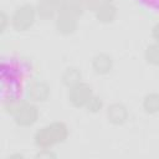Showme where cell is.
<instances>
[{
	"label": "cell",
	"mask_w": 159,
	"mask_h": 159,
	"mask_svg": "<svg viewBox=\"0 0 159 159\" xmlns=\"http://www.w3.org/2000/svg\"><path fill=\"white\" fill-rule=\"evenodd\" d=\"M42 1H45V2H47L50 5H52V6H55L56 9H60L65 0H42Z\"/></svg>",
	"instance_id": "603a6c76"
},
{
	"label": "cell",
	"mask_w": 159,
	"mask_h": 159,
	"mask_svg": "<svg viewBox=\"0 0 159 159\" xmlns=\"http://www.w3.org/2000/svg\"><path fill=\"white\" fill-rule=\"evenodd\" d=\"M150 36L155 42H159V21L155 22L150 29Z\"/></svg>",
	"instance_id": "7402d4cb"
},
{
	"label": "cell",
	"mask_w": 159,
	"mask_h": 159,
	"mask_svg": "<svg viewBox=\"0 0 159 159\" xmlns=\"http://www.w3.org/2000/svg\"><path fill=\"white\" fill-rule=\"evenodd\" d=\"M70 135L68 125L62 120L51 122L40 129H37L34 134V144L39 149L53 148L57 144L66 142Z\"/></svg>",
	"instance_id": "7a4b0ae2"
},
{
	"label": "cell",
	"mask_w": 159,
	"mask_h": 159,
	"mask_svg": "<svg viewBox=\"0 0 159 159\" xmlns=\"http://www.w3.org/2000/svg\"><path fill=\"white\" fill-rule=\"evenodd\" d=\"M81 81H82V71L77 66H67L61 75V82L67 88L80 83Z\"/></svg>",
	"instance_id": "8fae6325"
},
{
	"label": "cell",
	"mask_w": 159,
	"mask_h": 159,
	"mask_svg": "<svg viewBox=\"0 0 159 159\" xmlns=\"http://www.w3.org/2000/svg\"><path fill=\"white\" fill-rule=\"evenodd\" d=\"M24 158V155L22 154H11V155H9L7 157V159H22Z\"/></svg>",
	"instance_id": "cb8c5ba5"
},
{
	"label": "cell",
	"mask_w": 159,
	"mask_h": 159,
	"mask_svg": "<svg viewBox=\"0 0 159 159\" xmlns=\"http://www.w3.org/2000/svg\"><path fill=\"white\" fill-rule=\"evenodd\" d=\"M39 118H40V109L37 107V103L31 102L27 98H24L19 109L12 116L15 124L21 128H30L35 125Z\"/></svg>",
	"instance_id": "277c9868"
},
{
	"label": "cell",
	"mask_w": 159,
	"mask_h": 159,
	"mask_svg": "<svg viewBox=\"0 0 159 159\" xmlns=\"http://www.w3.org/2000/svg\"><path fill=\"white\" fill-rule=\"evenodd\" d=\"M37 17L36 6L30 2H25L17 6L11 14V27L17 32L30 30Z\"/></svg>",
	"instance_id": "3957f363"
},
{
	"label": "cell",
	"mask_w": 159,
	"mask_h": 159,
	"mask_svg": "<svg viewBox=\"0 0 159 159\" xmlns=\"http://www.w3.org/2000/svg\"><path fill=\"white\" fill-rule=\"evenodd\" d=\"M142 107L145 113L155 114L159 112V92H149L143 97Z\"/></svg>",
	"instance_id": "7c38bea8"
},
{
	"label": "cell",
	"mask_w": 159,
	"mask_h": 159,
	"mask_svg": "<svg viewBox=\"0 0 159 159\" xmlns=\"http://www.w3.org/2000/svg\"><path fill=\"white\" fill-rule=\"evenodd\" d=\"M93 88L89 83L81 81L80 83L68 88L67 98L68 102L76 108H84L89 98L93 96Z\"/></svg>",
	"instance_id": "5b68a950"
},
{
	"label": "cell",
	"mask_w": 159,
	"mask_h": 159,
	"mask_svg": "<svg viewBox=\"0 0 159 159\" xmlns=\"http://www.w3.org/2000/svg\"><path fill=\"white\" fill-rule=\"evenodd\" d=\"M113 66H114L113 57L107 52H98L91 60V67L93 72L98 76L108 75L113 70Z\"/></svg>",
	"instance_id": "9c48e42d"
},
{
	"label": "cell",
	"mask_w": 159,
	"mask_h": 159,
	"mask_svg": "<svg viewBox=\"0 0 159 159\" xmlns=\"http://www.w3.org/2000/svg\"><path fill=\"white\" fill-rule=\"evenodd\" d=\"M84 6L82 4L81 0H65L63 4L61 5V7L58 9V11H63V12H67L77 19H80L83 12H84Z\"/></svg>",
	"instance_id": "4fadbf2b"
},
{
	"label": "cell",
	"mask_w": 159,
	"mask_h": 159,
	"mask_svg": "<svg viewBox=\"0 0 159 159\" xmlns=\"http://www.w3.org/2000/svg\"><path fill=\"white\" fill-rule=\"evenodd\" d=\"M31 62L19 57H2L0 65L1 98L22 97L25 93L24 80L31 72Z\"/></svg>",
	"instance_id": "6da1fadb"
},
{
	"label": "cell",
	"mask_w": 159,
	"mask_h": 159,
	"mask_svg": "<svg viewBox=\"0 0 159 159\" xmlns=\"http://www.w3.org/2000/svg\"><path fill=\"white\" fill-rule=\"evenodd\" d=\"M102 1H103V2H113L114 0H102Z\"/></svg>",
	"instance_id": "d4e9b609"
},
{
	"label": "cell",
	"mask_w": 159,
	"mask_h": 159,
	"mask_svg": "<svg viewBox=\"0 0 159 159\" xmlns=\"http://www.w3.org/2000/svg\"><path fill=\"white\" fill-rule=\"evenodd\" d=\"M35 158L40 159H51V158H57V154L51 149V148H45V149H39L36 153Z\"/></svg>",
	"instance_id": "d6986e66"
},
{
	"label": "cell",
	"mask_w": 159,
	"mask_h": 159,
	"mask_svg": "<svg viewBox=\"0 0 159 159\" xmlns=\"http://www.w3.org/2000/svg\"><path fill=\"white\" fill-rule=\"evenodd\" d=\"M106 117L109 123L114 125H122L128 120L129 111L125 104L120 102H113L106 107Z\"/></svg>",
	"instance_id": "ba28073f"
},
{
	"label": "cell",
	"mask_w": 159,
	"mask_h": 159,
	"mask_svg": "<svg viewBox=\"0 0 159 159\" xmlns=\"http://www.w3.org/2000/svg\"><path fill=\"white\" fill-rule=\"evenodd\" d=\"M9 25H11V16H9L6 14V11L1 10V12H0V32L4 34Z\"/></svg>",
	"instance_id": "ac0fdd59"
},
{
	"label": "cell",
	"mask_w": 159,
	"mask_h": 159,
	"mask_svg": "<svg viewBox=\"0 0 159 159\" xmlns=\"http://www.w3.org/2000/svg\"><path fill=\"white\" fill-rule=\"evenodd\" d=\"M53 20H55V29L57 30L58 34L63 36L72 35L78 29V19L67 12L58 11Z\"/></svg>",
	"instance_id": "52a82bcc"
},
{
	"label": "cell",
	"mask_w": 159,
	"mask_h": 159,
	"mask_svg": "<svg viewBox=\"0 0 159 159\" xmlns=\"http://www.w3.org/2000/svg\"><path fill=\"white\" fill-rule=\"evenodd\" d=\"M137 1L140 5H143L145 9L159 12V0H137Z\"/></svg>",
	"instance_id": "ffe728a7"
},
{
	"label": "cell",
	"mask_w": 159,
	"mask_h": 159,
	"mask_svg": "<svg viewBox=\"0 0 159 159\" xmlns=\"http://www.w3.org/2000/svg\"><path fill=\"white\" fill-rule=\"evenodd\" d=\"M144 58L152 66H159V42L153 41L144 50Z\"/></svg>",
	"instance_id": "2e32d148"
},
{
	"label": "cell",
	"mask_w": 159,
	"mask_h": 159,
	"mask_svg": "<svg viewBox=\"0 0 159 159\" xmlns=\"http://www.w3.org/2000/svg\"><path fill=\"white\" fill-rule=\"evenodd\" d=\"M104 107V102L102 99V97H99L98 94H93L89 101L87 102L86 104V111L88 113H92V114H96V113H99Z\"/></svg>",
	"instance_id": "e0dca14e"
},
{
	"label": "cell",
	"mask_w": 159,
	"mask_h": 159,
	"mask_svg": "<svg viewBox=\"0 0 159 159\" xmlns=\"http://www.w3.org/2000/svg\"><path fill=\"white\" fill-rule=\"evenodd\" d=\"M81 1H82V4H83L84 9H86V10H89V11H92V12H94V11L99 7V5L103 4L102 0H81Z\"/></svg>",
	"instance_id": "44dd1931"
},
{
	"label": "cell",
	"mask_w": 159,
	"mask_h": 159,
	"mask_svg": "<svg viewBox=\"0 0 159 159\" xmlns=\"http://www.w3.org/2000/svg\"><path fill=\"white\" fill-rule=\"evenodd\" d=\"M36 6V12H37V17L42 19V20H52L56 17L58 9H56L55 6L42 1V0H37V2L35 4Z\"/></svg>",
	"instance_id": "5bb4252c"
},
{
	"label": "cell",
	"mask_w": 159,
	"mask_h": 159,
	"mask_svg": "<svg viewBox=\"0 0 159 159\" xmlns=\"http://www.w3.org/2000/svg\"><path fill=\"white\" fill-rule=\"evenodd\" d=\"M118 15V9L113 2H103L94 11L96 19L102 24H111L116 20Z\"/></svg>",
	"instance_id": "30bf717a"
},
{
	"label": "cell",
	"mask_w": 159,
	"mask_h": 159,
	"mask_svg": "<svg viewBox=\"0 0 159 159\" xmlns=\"http://www.w3.org/2000/svg\"><path fill=\"white\" fill-rule=\"evenodd\" d=\"M51 96V87L46 81L31 80L25 87V97L35 103L46 102Z\"/></svg>",
	"instance_id": "8992f818"
},
{
	"label": "cell",
	"mask_w": 159,
	"mask_h": 159,
	"mask_svg": "<svg viewBox=\"0 0 159 159\" xmlns=\"http://www.w3.org/2000/svg\"><path fill=\"white\" fill-rule=\"evenodd\" d=\"M24 101L22 97H6L1 98V109L7 116H14L15 112L19 109L21 102Z\"/></svg>",
	"instance_id": "9a60e30c"
}]
</instances>
